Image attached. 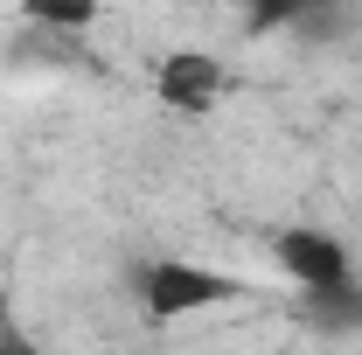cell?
Wrapping results in <instances>:
<instances>
[{
	"label": "cell",
	"mask_w": 362,
	"mask_h": 355,
	"mask_svg": "<svg viewBox=\"0 0 362 355\" xmlns=\"http://www.w3.org/2000/svg\"><path fill=\"white\" fill-rule=\"evenodd\" d=\"M237 300H251L244 279L188 265V258H153V265L139 272V307H146V320H195V313L237 307Z\"/></svg>",
	"instance_id": "obj_1"
},
{
	"label": "cell",
	"mask_w": 362,
	"mask_h": 355,
	"mask_svg": "<svg viewBox=\"0 0 362 355\" xmlns=\"http://www.w3.org/2000/svg\"><path fill=\"white\" fill-rule=\"evenodd\" d=\"M153 98H160L168 112L202 119V112H216V98H223V63H216L209 49H175V56H160V70H153Z\"/></svg>",
	"instance_id": "obj_2"
},
{
	"label": "cell",
	"mask_w": 362,
	"mask_h": 355,
	"mask_svg": "<svg viewBox=\"0 0 362 355\" xmlns=\"http://www.w3.org/2000/svg\"><path fill=\"white\" fill-rule=\"evenodd\" d=\"M279 265H286V279H293L300 293H320V286L356 279L341 237H327V230H286V237H279Z\"/></svg>",
	"instance_id": "obj_3"
},
{
	"label": "cell",
	"mask_w": 362,
	"mask_h": 355,
	"mask_svg": "<svg viewBox=\"0 0 362 355\" xmlns=\"http://www.w3.org/2000/svg\"><path fill=\"white\" fill-rule=\"evenodd\" d=\"M300 313H307V327H320V334H362V279L300 293Z\"/></svg>",
	"instance_id": "obj_4"
},
{
	"label": "cell",
	"mask_w": 362,
	"mask_h": 355,
	"mask_svg": "<svg viewBox=\"0 0 362 355\" xmlns=\"http://www.w3.org/2000/svg\"><path fill=\"white\" fill-rule=\"evenodd\" d=\"M230 7H244V28L251 35H272V28H307V21H320L334 0H230Z\"/></svg>",
	"instance_id": "obj_5"
},
{
	"label": "cell",
	"mask_w": 362,
	"mask_h": 355,
	"mask_svg": "<svg viewBox=\"0 0 362 355\" xmlns=\"http://www.w3.org/2000/svg\"><path fill=\"white\" fill-rule=\"evenodd\" d=\"M21 14L35 21V28H63V35H77L98 21V0H21Z\"/></svg>",
	"instance_id": "obj_6"
},
{
	"label": "cell",
	"mask_w": 362,
	"mask_h": 355,
	"mask_svg": "<svg viewBox=\"0 0 362 355\" xmlns=\"http://www.w3.org/2000/svg\"><path fill=\"white\" fill-rule=\"evenodd\" d=\"M0 355H49V349L21 327V320H7V313H0Z\"/></svg>",
	"instance_id": "obj_7"
}]
</instances>
